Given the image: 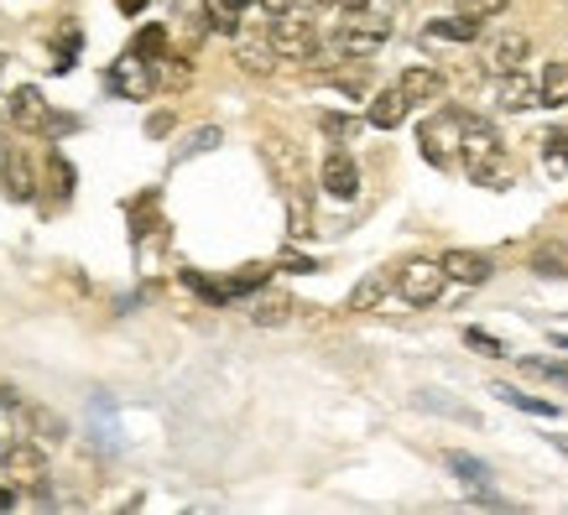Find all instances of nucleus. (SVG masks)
Here are the masks:
<instances>
[{
	"label": "nucleus",
	"instance_id": "obj_1",
	"mask_svg": "<svg viewBox=\"0 0 568 515\" xmlns=\"http://www.w3.org/2000/svg\"><path fill=\"white\" fill-rule=\"evenodd\" d=\"M459 156H465L469 183H480V188H506V183H511V156H506V141L496 136L490 121H475V115H469L465 152Z\"/></svg>",
	"mask_w": 568,
	"mask_h": 515
},
{
	"label": "nucleus",
	"instance_id": "obj_2",
	"mask_svg": "<svg viewBox=\"0 0 568 515\" xmlns=\"http://www.w3.org/2000/svg\"><path fill=\"white\" fill-rule=\"evenodd\" d=\"M465 125H469L465 110H438V115L423 125L417 146H423V156H428L433 167H454V156L465 152Z\"/></svg>",
	"mask_w": 568,
	"mask_h": 515
},
{
	"label": "nucleus",
	"instance_id": "obj_3",
	"mask_svg": "<svg viewBox=\"0 0 568 515\" xmlns=\"http://www.w3.org/2000/svg\"><path fill=\"white\" fill-rule=\"evenodd\" d=\"M261 156H266L272 177L282 183V193H287V198H297V204H293V229H303V188H308V172H303L297 146H287L282 136H266V141H261Z\"/></svg>",
	"mask_w": 568,
	"mask_h": 515
},
{
	"label": "nucleus",
	"instance_id": "obj_4",
	"mask_svg": "<svg viewBox=\"0 0 568 515\" xmlns=\"http://www.w3.org/2000/svg\"><path fill=\"white\" fill-rule=\"evenodd\" d=\"M0 474L11 490H27V495H42V484H48V453L37 443H6V459H0Z\"/></svg>",
	"mask_w": 568,
	"mask_h": 515
},
{
	"label": "nucleus",
	"instance_id": "obj_5",
	"mask_svg": "<svg viewBox=\"0 0 568 515\" xmlns=\"http://www.w3.org/2000/svg\"><path fill=\"white\" fill-rule=\"evenodd\" d=\"M386 42H392V21L365 17V11H349V21H339V32H334V52H345V58H371Z\"/></svg>",
	"mask_w": 568,
	"mask_h": 515
},
{
	"label": "nucleus",
	"instance_id": "obj_6",
	"mask_svg": "<svg viewBox=\"0 0 568 515\" xmlns=\"http://www.w3.org/2000/svg\"><path fill=\"white\" fill-rule=\"evenodd\" d=\"M444 281H448L444 260H407V266L396 271V292L407 297L413 308H433V302L444 297Z\"/></svg>",
	"mask_w": 568,
	"mask_h": 515
},
{
	"label": "nucleus",
	"instance_id": "obj_7",
	"mask_svg": "<svg viewBox=\"0 0 568 515\" xmlns=\"http://www.w3.org/2000/svg\"><path fill=\"white\" fill-rule=\"evenodd\" d=\"M272 48L282 52V58H293V63H308L313 52H318V32H313L308 17H293V11H282V17H272Z\"/></svg>",
	"mask_w": 568,
	"mask_h": 515
},
{
	"label": "nucleus",
	"instance_id": "obj_8",
	"mask_svg": "<svg viewBox=\"0 0 568 515\" xmlns=\"http://www.w3.org/2000/svg\"><path fill=\"white\" fill-rule=\"evenodd\" d=\"M110 89H115V94H125V100H152V89H156V63L152 58H141L136 48L125 52L121 63H115V69H110Z\"/></svg>",
	"mask_w": 568,
	"mask_h": 515
},
{
	"label": "nucleus",
	"instance_id": "obj_9",
	"mask_svg": "<svg viewBox=\"0 0 568 515\" xmlns=\"http://www.w3.org/2000/svg\"><path fill=\"white\" fill-rule=\"evenodd\" d=\"M6 115H11V125L17 131H48V100H42V89H32V84H21L11 100H6Z\"/></svg>",
	"mask_w": 568,
	"mask_h": 515
},
{
	"label": "nucleus",
	"instance_id": "obj_10",
	"mask_svg": "<svg viewBox=\"0 0 568 515\" xmlns=\"http://www.w3.org/2000/svg\"><path fill=\"white\" fill-rule=\"evenodd\" d=\"M324 193L328 198H339V204H349V198L361 193V167H355V156L349 152H328L324 156Z\"/></svg>",
	"mask_w": 568,
	"mask_h": 515
},
{
	"label": "nucleus",
	"instance_id": "obj_11",
	"mask_svg": "<svg viewBox=\"0 0 568 515\" xmlns=\"http://www.w3.org/2000/svg\"><path fill=\"white\" fill-rule=\"evenodd\" d=\"M0 183H6V198H11V204H32L37 198V172L27 167V156L21 152L0 156Z\"/></svg>",
	"mask_w": 568,
	"mask_h": 515
},
{
	"label": "nucleus",
	"instance_id": "obj_12",
	"mask_svg": "<svg viewBox=\"0 0 568 515\" xmlns=\"http://www.w3.org/2000/svg\"><path fill=\"white\" fill-rule=\"evenodd\" d=\"M496 104H500V110H511V115H517V110H532V104H542V89H537L521 69H517V73H500V84H496Z\"/></svg>",
	"mask_w": 568,
	"mask_h": 515
},
{
	"label": "nucleus",
	"instance_id": "obj_13",
	"mask_svg": "<svg viewBox=\"0 0 568 515\" xmlns=\"http://www.w3.org/2000/svg\"><path fill=\"white\" fill-rule=\"evenodd\" d=\"M282 52L272 48V37H251V32H235V63L245 73H272Z\"/></svg>",
	"mask_w": 568,
	"mask_h": 515
},
{
	"label": "nucleus",
	"instance_id": "obj_14",
	"mask_svg": "<svg viewBox=\"0 0 568 515\" xmlns=\"http://www.w3.org/2000/svg\"><path fill=\"white\" fill-rule=\"evenodd\" d=\"M527 52H532L527 32H500L496 42H490V52H485V63H490L496 73H517L521 63H527Z\"/></svg>",
	"mask_w": 568,
	"mask_h": 515
},
{
	"label": "nucleus",
	"instance_id": "obj_15",
	"mask_svg": "<svg viewBox=\"0 0 568 515\" xmlns=\"http://www.w3.org/2000/svg\"><path fill=\"white\" fill-rule=\"evenodd\" d=\"M407 110H413V100L402 94V84H392V89H381L376 100H371V115H365V121L376 125V131H396V125L407 121Z\"/></svg>",
	"mask_w": 568,
	"mask_h": 515
},
{
	"label": "nucleus",
	"instance_id": "obj_16",
	"mask_svg": "<svg viewBox=\"0 0 568 515\" xmlns=\"http://www.w3.org/2000/svg\"><path fill=\"white\" fill-rule=\"evenodd\" d=\"M444 271H448V281L485 287V281H490V256H480V250H448V256H444Z\"/></svg>",
	"mask_w": 568,
	"mask_h": 515
},
{
	"label": "nucleus",
	"instance_id": "obj_17",
	"mask_svg": "<svg viewBox=\"0 0 568 515\" xmlns=\"http://www.w3.org/2000/svg\"><path fill=\"white\" fill-rule=\"evenodd\" d=\"M396 84H402V94H407L413 104H433L438 94H444V73L428 69V63H413V69L402 73Z\"/></svg>",
	"mask_w": 568,
	"mask_h": 515
},
{
	"label": "nucleus",
	"instance_id": "obj_18",
	"mask_svg": "<svg viewBox=\"0 0 568 515\" xmlns=\"http://www.w3.org/2000/svg\"><path fill=\"white\" fill-rule=\"evenodd\" d=\"M392 287H396L392 271L361 276V281H355V292H349V312H376L381 302H386V292H392Z\"/></svg>",
	"mask_w": 568,
	"mask_h": 515
},
{
	"label": "nucleus",
	"instance_id": "obj_19",
	"mask_svg": "<svg viewBox=\"0 0 568 515\" xmlns=\"http://www.w3.org/2000/svg\"><path fill=\"white\" fill-rule=\"evenodd\" d=\"M448 468H454V474H459V480H465L485 505H500V499L490 495V468H485L480 459H469V453H448Z\"/></svg>",
	"mask_w": 568,
	"mask_h": 515
},
{
	"label": "nucleus",
	"instance_id": "obj_20",
	"mask_svg": "<svg viewBox=\"0 0 568 515\" xmlns=\"http://www.w3.org/2000/svg\"><path fill=\"white\" fill-rule=\"evenodd\" d=\"M480 27H485V21H475V17H465V11H459V17L433 21L428 42H475V37H480Z\"/></svg>",
	"mask_w": 568,
	"mask_h": 515
},
{
	"label": "nucleus",
	"instance_id": "obj_21",
	"mask_svg": "<svg viewBox=\"0 0 568 515\" xmlns=\"http://www.w3.org/2000/svg\"><path fill=\"white\" fill-rule=\"evenodd\" d=\"M287 318H293V297L266 292L251 302V323H261V328H276V323H287Z\"/></svg>",
	"mask_w": 568,
	"mask_h": 515
},
{
	"label": "nucleus",
	"instance_id": "obj_22",
	"mask_svg": "<svg viewBox=\"0 0 568 515\" xmlns=\"http://www.w3.org/2000/svg\"><path fill=\"white\" fill-rule=\"evenodd\" d=\"M204 17H209V27H214V32L235 37V32H241V0H204Z\"/></svg>",
	"mask_w": 568,
	"mask_h": 515
},
{
	"label": "nucleus",
	"instance_id": "obj_23",
	"mask_svg": "<svg viewBox=\"0 0 568 515\" xmlns=\"http://www.w3.org/2000/svg\"><path fill=\"white\" fill-rule=\"evenodd\" d=\"M537 89H542V104H552V110H558V104H568V63H548Z\"/></svg>",
	"mask_w": 568,
	"mask_h": 515
},
{
	"label": "nucleus",
	"instance_id": "obj_24",
	"mask_svg": "<svg viewBox=\"0 0 568 515\" xmlns=\"http://www.w3.org/2000/svg\"><path fill=\"white\" fill-rule=\"evenodd\" d=\"M542 167H548L552 177L568 172V131H552V136L542 141Z\"/></svg>",
	"mask_w": 568,
	"mask_h": 515
},
{
	"label": "nucleus",
	"instance_id": "obj_25",
	"mask_svg": "<svg viewBox=\"0 0 568 515\" xmlns=\"http://www.w3.org/2000/svg\"><path fill=\"white\" fill-rule=\"evenodd\" d=\"M496 395L506 401V406H521V412H532V416H552L548 401H537V395H521L517 385H496Z\"/></svg>",
	"mask_w": 568,
	"mask_h": 515
},
{
	"label": "nucleus",
	"instance_id": "obj_26",
	"mask_svg": "<svg viewBox=\"0 0 568 515\" xmlns=\"http://www.w3.org/2000/svg\"><path fill=\"white\" fill-rule=\"evenodd\" d=\"M521 370H527V375L552 380V385H564L568 391V364H558V360H521Z\"/></svg>",
	"mask_w": 568,
	"mask_h": 515
},
{
	"label": "nucleus",
	"instance_id": "obj_27",
	"mask_svg": "<svg viewBox=\"0 0 568 515\" xmlns=\"http://www.w3.org/2000/svg\"><path fill=\"white\" fill-rule=\"evenodd\" d=\"M465 343H469V349H480L485 360H500V354H506V343H500V339H490L485 328H465Z\"/></svg>",
	"mask_w": 568,
	"mask_h": 515
},
{
	"label": "nucleus",
	"instance_id": "obj_28",
	"mask_svg": "<svg viewBox=\"0 0 568 515\" xmlns=\"http://www.w3.org/2000/svg\"><path fill=\"white\" fill-rule=\"evenodd\" d=\"M162 48H168V32H162V27H146V32L136 37V52L152 58V63H162Z\"/></svg>",
	"mask_w": 568,
	"mask_h": 515
},
{
	"label": "nucleus",
	"instance_id": "obj_29",
	"mask_svg": "<svg viewBox=\"0 0 568 515\" xmlns=\"http://www.w3.org/2000/svg\"><path fill=\"white\" fill-rule=\"evenodd\" d=\"M532 271H537V276H564V271H568V256H564V250H537Z\"/></svg>",
	"mask_w": 568,
	"mask_h": 515
},
{
	"label": "nucleus",
	"instance_id": "obj_30",
	"mask_svg": "<svg viewBox=\"0 0 568 515\" xmlns=\"http://www.w3.org/2000/svg\"><path fill=\"white\" fill-rule=\"evenodd\" d=\"M459 11H465V17H475V21H490V17H500V11H506V0H459Z\"/></svg>",
	"mask_w": 568,
	"mask_h": 515
},
{
	"label": "nucleus",
	"instance_id": "obj_31",
	"mask_svg": "<svg viewBox=\"0 0 568 515\" xmlns=\"http://www.w3.org/2000/svg\"><path fill=\"white\" fill-rule=\"evenodd\" d=\"M209 146H220V131H214V125H204V131H193V136L183 141V152H178V156H199V152H209Z\"/></svg>",
	"mask_w": 568,
	"mask_h": 515
},
{
	"label": "nucleus",
	"instance_id": "obj_32",
	"mask_svg": "<svg viewBox=\"0 0 568 515\" xmlns=\"http://www.w3.org/2000/svg\"><path fill=\"white\" fill-rule=\"evenodd\" d=\"M261 281H266V271H261V266H245V271L230 281V297H235V292H251V287H261Z\"/></svg>",
	"mask_w": 568,
	"mask_h": 515
},
{
	"label": "nucleus",
	"instance_id": "obj_33",
	"mask_svg": "<svg viewBox=\"0 0 568 515\" xmlns=\"http://www.w3.org/2000/svg\"><path fill=\"white\" fill-rule=\"evenodd\" d=\"M324 131L328 136H355V121H345V115H324Z\"/></svg>",
	"mask_w": 568,
	"mask_h": 515
},
{
	"label": "nucleus",
	"instance_id": "obj_34",
	"mask_svg": "<svg viewBox=\"0 0 568 515\" xmlns=\"http://www.w3.org/2000/svg\"><path fill=\"white\" fill-rule=\"evenodd\" d=\"M37 428L52 432V443H58V432H63V416H48V412H37Z\"/></svg>",
	"mask_w": 568,
	"mask_h": 515
},
{
	"label": "nucleus",
	"instance_id": "obj_35",
	"mask_svg": "<svg viewBox=\"0 0 568 515\" xmlns=\"http://www.w3.org/2000/svg\"><path fill=\"white\" fill-rule=\"evenodd\" d=\"M261 6H266L272 17H282V11H293V0H261Z\"/></svg>",
	"mask_w": 568,
	"mask_h": 515
},
{
	"label": "nucleus",
	"instance_id": "obj_36",
	"mask_svg": "<svg viewBox=\"0 0 568 515\" xmlns=\"http://www.w3.org/2000/svg\"><path fill=\"white\" fill-rule=\"evenodd\" d=\"M115 6H121L125 17H136V11H146V0H115Z\"/></svg>",
	"mask_w": 568,
	"mask_h": 515
},
{
	"label": "nucleus",
	"instance_id": "obj_37",
	"mask_svg": "<svg viewBox=\"0 0 568 515\" xmlns=\"http://www.w3.org/2000/svg\"><path fill=\"white\" fill-rule=\"evenodd\" d=\"M0 505H17V490H11V484L0 490Z\"/></svg>",
	"mask_w": 568,
	"mask_h": 515
},
{
	"label": "nucleus",
	"instance_id": "obj_38",
	"mask_svg": "<svg viewBox=\"0 0 568 515\" xmlns=\"http://www.w3.org/2000/svg\"><path fill=\"white\" fill-rule=\"evenodd\" d=\"M339 6H345V11H365V6H371V0H339Z\"/></svg>",
	"mask_w": 568,
	"mask_h": 515
},
{
	"label": "nucleus",
	"instance_id": "obj_39",
	"mask_svg": "<svg viewBox=\"0 0 568 515\" xmlns=\"http://www.w3.org/2000/svg\"><path fill=\"white\" fill-rule=\"evenodd\" d=\"M552 443H558V453H564V459H568V437H552Z\"/></svg>",
	"mask_w": 568,
	"mask_h": 515
},
{
	"label": "nucleus",
	"instance_id": "obj_40",
	"mask_svg": "<svg viewBox=\"0 0 568 515\" xmlns=\"http://www.w3.org/2000/svg\"><path fill=\"white\" fill-rule=\"evenodd\" d=\"M0 73H6V52H0Z\"/></svg>",
	"mask_w": 568,
	"mask_h": 515
},
{
	"label": "nucleus",
	"instance_id": "obj_41",
	"mask_svg": "<svg viewBox=\"0 0 568 515\" xmlns=\"http://www.w3.org/2000/svg\"><path fill=\"white\" fill-rule=\"evenodd\" d=\"M0 459H6V437H0Z\"/></svg>",
	"mask_w": 568,
	"mask_h": 515
},
{
	"label": "nucleus",
	"instance_id": "obj_42",
	"mask_svg": "<svg viewBox=\"0 0 568 515\" xmlns=\"http://www.w3.org/2000/svg\"><path fill=\"white\" fill-rule=\"evenodd\" d=\"M318 6H339V0H318Z\"/></svg>",
	"mask_w": 568,
	"mask_h": 515
},
{
	"label": "nucleus",
	"instance_id": "obj_43",
	"mask_svg": "<svg viewBox=\"0 0 568 515\" xmlns=\"http://www.w3.org/2000/svg\"><path fill=\"white\" fill-rule=\"evenodd\" d=\"M558 343H564V349H568V339H558Z\"/></svg>",
	"mask_w": 568,
	"mask_h": 515
},
{
	"label": "nucleus",
	"instance_id": "obj_44",
	"mask_svg": "<svg viewBox=\"0 0 568 515\" xmlns=\"http://www.w3.org/2000/svg\"><path fill=\"white\" fill-rule=\"evenodd\" d=\"M241 6H251V0H241Z\"/></svg>",
	"mask_w": 568,
	"mask_h": 515
}]
</instances>
